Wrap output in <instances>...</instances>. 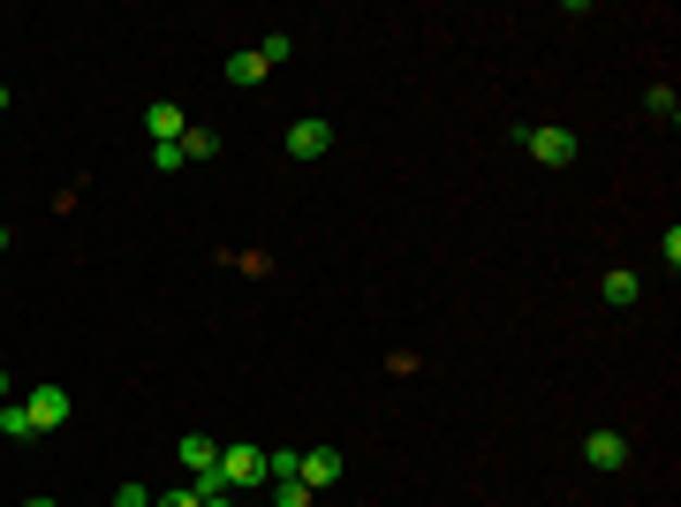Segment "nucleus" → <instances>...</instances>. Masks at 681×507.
<instances>
[{"label": "nucleus", "instance_id": "1", "mask_svg": "<svg viewBox=\"0 0 681 507\" xmlns=\"http://www.w3.org/2000/svg\"><path fill=\"white\" fill-rule=\"evenodd\" d=\"M515 145L537 160V168H575V129H560V122H545V129H515Z\"/></svg>", "mask_w": 681, "mask_h": 507}, {"label": "nucleus", "instance_id": "2", "mask_svg": "<svg viewBox=\"0 0 681 507\" xmlns=\"http://www.w3.org/2000/svg\"><path fill=\"white\" fill-rule=\"evenodd\" d=\"M326 152H334V122H326V114L288 122V160H304V168H311V160H326Z\"/></svg>", "mask_w": 681, "mask_h": 507}, {"label": "nucleus", "instance_id": "3", "mask_svg": "<svg viewBox=\"0 0 681 507\" xmlns=\"http://www.w3.org/2000/svg\"><path fill=\"white\" fill-rule=\"evenodd\" d=\"M220 485H227V493L265 485V455H258V447H220Z\"/></svg>", "mask_w": 681, "mask_h": 507}, {"label": "nucleus", "instance_id": "4", "mask_svg": "<svg viewBox=\"0 0 681 507\" xmlns=\"http://www.w3.org/2000/svg\"><path fill=\"white\" fill-rule=\"evenodd\" d=\"M583 462H591V470H606V478H614V470H629V440H621V432H606V424H598V432H591V440H583Z\"/></svg>", "mask_w": 681, "mask_h": 507}, {"label": "nucleus", "instance_id": "5", "mask_svg": "<svg viewBox=\"0 0 681 507\" xmlns=\"http://www.w3.org/2000/svg\"><path fill=\"white\" fill-rule=\"evenodd\" d=\"M311 493H326V485H340V447H304V470H296Z\"/></svg>", "mask_w": 681, "mask_h": 507}, {"label": "nucleus", "instance_id": "6", "mask_svg": "<svg viewBox=\"0 0 681 507\" xmlns=\"http://www.w3.org/2000/svg\"><path fill=\"white\" fill-rule=\"evenodd\" d=\"M145 129H152V145H182V137H189V122H182L174 99H152V107H145Z\"/></svg>", "mask_w": 681, "mask_h": 507}, {"label": "nucleus", "instance_id": "7", "mask_svg": "<svg viewBox=\"0 0 681 507\" xmlns=\"http://www.w3.org/2000/svg\"><path fill=\"white\" fill-rule=\"evenodd\" d=\"M23 409H30V424H38V432H53V424H69V394H61V386H38V394H30Z\"/></svg>", "mask_w": 681, "mask_h": 507}, {"label": "nucleus", "instance_id": "8", "mask_svg": "<svg viewBox=\"0 0 681 507\" xmlns=\"http://www.w3.org/2000/svg\"><path fill=\"white\" fill-rule=\"evenodd\" d=\"M636 296H644V281H636L629 265H606V304H614V311H629Z\"/></svg>", "mask_w": 681, "mask_h": 507}, {"label": "nucleus", "instance_id": "9", "mask_svg": "<svg viewBox=\"0 0 681 507\" xmlns=\"http://www.w3.org/2000/svg\"><path fill=\"white\" fill-rule=\"evenodd\" d=\"M227 84H265V61H258V46L227 53Z\"/></svg>", "mask_w": 681, "mask_h": 507}, {"label": "nucleus", "instance_id": "10", "mask_svg": "<svg viewBox=\"0 0 681 507\" xmlns=\"http://www.w3.org/2000/svg\"><path fill=\"white\" fill-rule=\"evenodd\" d=\"M296 470H304V447H273L265 455V485H288Z\"/></svg>", "mask_w": 681, "mask_h": 507}, {"label": "nucleus", "instance_id": "11", "mask_svg": "<svg viewBox=\"0 0 681 507\" xmlns=\"http://www.w3.org/2000/svg\"><path fill=\"white\" fill-rule=\"evenodd\" d=\"M0 432H8V440H30L38 424H30V409H23V401H0Z\"/></svg>", "mask_w": 681, "mask_h": 507}, {"label": "nucleus", "instance_id": "12", "mask_svg": "<svg viewBox=\"0 0 681 507\" xmlns=\"http://www.w3.org/2000/svg\"><path fill=\"white\" fill-rule=\"evenodd\" d=\"M644 107H652V114H659V122H674V114H681L674 84H652V91H644Z\"/></svg>", "mask_w": 681, "mask_h": 507}, {"label": "nucleus", "instance_id": "13", "mask_svg": "<svg viewBox=\"0 0 681 507\" xmlns=\"http://www.w3.org/2000/svg\"><path fill=\"white\" fill-rule=\"evenodd\" d=\"M288 53H296V38H288V30H273V38H265V46H258V61H265V69H281V61H288Z\"/></svg>", "mask_w": 681, "mask_h": 507}, {"label": "nucleus", "instance_id": "14", "mask_svg": "<svg viewBox=\"0 0 681 507\" xmlns=\"http://www.w3.org/2000/svg\"><path fill=\"white\" fill-rule=\"evenodd\" d=\"M212 152H220L212 129H189V137H182V160H212Z\"/></svg>", "mask_w": 681, "mask_h": 507}, {"label": "nucleus", "instance_id": "15", "mask_svg": "<svg viewBox=\"0 0 681 507\" xmlns=\"http://www.w3.org/2000/svg\"><path fill=\"white\" fill-rule=\"evenodd\" d=\"M273 507H311V485H304V478H288V485H273Z\"/></svg>", "mask_w": 681, "mask_h": 507}, {"label": "nucleus", "instance_id": "16", "mask_svg": "<svg viewBox=\"0 0 681 507\" xmlns=\"http://www.w3.org/2000/svg\"><path fill=\"white\" fill-rule=\"evenodd\" d=\"M152 507H205L197 485H174V493H152Z\"/></svg>", "mask_w": 681, "mask_h": 507}, {"label": "nucleus", "instance_id": "17", "mask_svg": "<svg viewBox=\"0 0 681 507\" xmlns=\"http://www.w3.org/2000/svg\"><path fill=\"white\" fill-rule=\"evenodd\" d=\"M114 507H152V493H145V485H122V493H114Z\"/></svg>", "mask_w": 681, "mask_h": 507}, {"label": "nucleus", "instance_id": "18", "mask_svg": "<svg viewBox=\"0 0 681 507\" xmlns=\"http://www.w3.org/2000/svg\"><path fill=\"white\" fill-rule=\"evenodd\" d=\"M205 507H243V493H205Z\"/></svg>", "mask_w": 681, "mask_h": 507}, {"label": "nucleus", "instance_id": "19", "mask_svg": "<svg viewBox=\"0 0 681 507\" xmlns=\"http://www.w3.org/2000/svg\"><path fill=\"white\" fill-rule=\"evenodd\" d=\"M23 507H53V500H46V493H30V500H23Z\"/></svg>", "mask_w": 681, "mask_h": 507}, {"label": "nucleus", "instance_id": "20", "mask_svg": "<svg viewBox=\"0 0 681 507\" xmlns=\"http://www.w3.org/2000/svg\"><path fill=\"white\" fill-rule=\"evenodd\" d=\"M0 401H8V363H0Z\"/></svg>", "mask_w": 681, "mask_h": 507}, {"label": "nucleus", "instance_id": "21", "mask_svg": "<svg viewBox=\"0 0 681 507\" xmlns=\"http://www.w3.org/2000/svg\"><path fill=\"white\" fill-rule=\"evenodd\" d=\"M0 114H8V84H0Z\"/></svg>", "mask_w": 681, "mask_h": 507}, {"label": "nucleus", "instance_id": "22", "mask_svg": "<svg viewBox=\"0 0 681 507\" xmlns=\"http://www.w3.org/2000/svg\"><path fill=\"white\" fill-rule=\"evenodd\" d=\"M0 250H8V227H0Z\"/></svg>", "mask_w": 681, "mask_h": 507}]
</instances>
